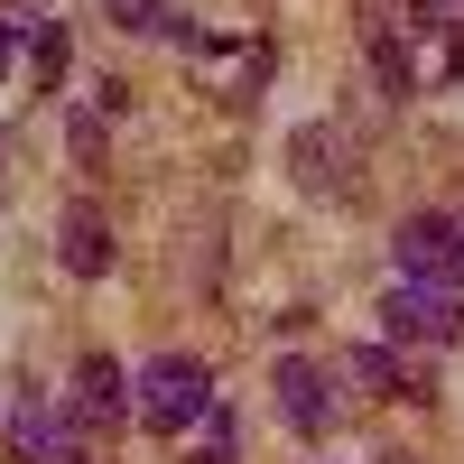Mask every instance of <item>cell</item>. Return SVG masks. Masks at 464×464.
<instances>
[{
    "instance_id": "obj_1",
    "label": "cell",
    "mask_w": 464,
    "mask_h": 464,
    "mask_svg": "<svg viewBox=\"0 0 464 464\" xmlns=\"http://www.w3.org/2000/svg\"><path fill=\"white\" fill-rule=\"evenodd\" d=\"M205 409H214V372L196 353H159L140 372V428L149 437H186V428H205Z\"/></svg>"
},
{
    "instance_id": "obj_2",
    "label": "cell",
    "mask_w": 464,
    "mask_h": 464,
    "mask_svg": "<svg viewBox=\"0 0 464 464\" xmlns=\"http://www.w3.org/2000/svg\"><path fill=\"white\" fill-rule=\"evenodd\" d=\"M10 464H93V428L65 400H19L10 409Z\"/></svg>"
},
{
    "instance_id": "obj_3",
    "label": "cell",
    "mask_w": 464,
    "mask_h": 464,
    "mask_svg": "<svg viewBox=\"0 0 464 464\" xmlns=\"http://www.w3.org/2000/svg\"><path fill=\"white\" fill-rule=\"evenodd\" d=\"M381 325H391V343H464V288H446V279H391Z\"/></svg>"
},
{
    "instance_id": "obj_4",
    "label": "cell",
    "mask_w": 464,
    "mask_h": 464,
    "mask_svg": "<svg viewBox=\"0 0 464 464\" xmlns=\"http://www.w3.org/2000/svg\"><path fill=\"white\" fill-rule=\"evenodd\" d=\"M391 260H400V279H446L464 288V214H409L391 232Z\"/></svg>"
},
{
    "instance_id": "obj_5",
    "label": "cell",
    "mask_w": 464,
    "mask_h": 464,
    "mask_svg": "<svg viewBox=\"0 0 464 464\" xmlns=\"http://www.w3.org/2000/svg\"><path fill=\"white\" fill-rule=\"evenodd\" d=\"M74 418H84V428H121V418H140V381L121 372V362H84V372H74V400H65Z\"/></svg>"
},
{
    "instance_id": "obj_6",
    "label": "cell",
    "mask_w": 464,
    "mask_h": 464,
    "mask_svg": "<svg viewBox=\"0 0 464 464\" xmlns=\"http://www.w3.org/2000/svg\"><path fill=\"white\" fill-rule=\"evenodd\" d=\"M269 391H279V418H288V428L297 437H325V418H334V391H325V372L316 362H279V372H269Z\"/></svg>"
},
{
    "instance_id": "obj_7",
    "label": "cell",
    "mask_w": 464,
    "mask_h": 464,
    "mask_svg": "<svg viewBox=\"0 0 464 464\" xmlns=\"http://www.w3.org/2000/svg\"><path fill=\"white\" fill-rule=\"evenodd\" d=\"M334 372L353 381V391H372V400H428V381H418L400 353H381V343H353V353H334Z\"/></svg>"
},
{
    "instance_id": "obj_8",
    "label": "cell",
    "mask_w": 464,
    "mask_h": 464,
    "mask_svg": "<svg viewBox=\"0 0 464 464\" xmlns=\"http://www.w3.org/2000/svg\"><path fill=\"white\" fill-rule=\"evenodd\" d=\"M65 269H74V279H102V269H111V223H102V205H74V214H65Z\"/></svg>"
},
{
    "instance_id": "obj_9",
    "label": "cell",
    "mask_w": 464,
    "mask_h": 464,
    "mask_svg": "<svg viewBox=\"0 0 464 464\" xmlns=\"http://www.w3.org/2000/svg\"><path fill=\"white\" fill-rule=\"evenodd\" d=\"M102 19L121 28V37H177V47H196V28H186L168 0H102Z\"/></svg>"
},
{
    "instance_id": "obj_10",
    "label": "cell",
    "mask_w": 464,
    "mask_h": 464,
    "mask_svg": "<svg viewBox=\"0 0 464 464\" xmlns=\"http://www.w3.org/2000/svg\"><path fill=\"white\" fill-rule=\"evenodd\" d=\"M372 65H381V84H391V93H400V102H409V93H418V56H409V47H400V37H391V28H381V37H372Z\"/></svg>"
},
{
    "instance_id": "obj_11",
    "label": "cell",
    "mask_w": 464,
    "mask_h": 464,
    "mask_svg": "<svg viewBox=\"0 0 464 464\" xmlns=\"http://www.w3.org/2000/svg\"><path fill=\"white\" fill-rule=\"evenodd\" d=\"M196 464H242V437H232V409H223V400L205 409V437H196Z\"/></svg>"
},
{
    "instance_id": "obj_12",
    "label": "cell",
    "mask_w": 464,
    "mask_h": 464,
    "mask_svg": "<svg viewBox=\"0 0 464 464\" xmlns=\"http://www.w3.org/2000/svg\"><path fill=\"white\" fill-rule=\"evenodd\" d=\"M74 159H84V168L102 159V102H93V111H74Z\"/></svg>"
},
{
    "instance_id": "obj_13",
    "label": "cell",
    "mask_w": 464,
    "mask_h": 464,
    "mask_svg": "<svg viewBox=\"0 0 464 464\" xmlns=\"http://www.w3.org/2000/svg\"><path fill=\"white\" fill-rule=\"evenodd\" d=\"M418 19L446 28V37H464V0H418Z\"/></svg>"
},
{
    "instance_id": "obj_14",
    "label": "cell",
    "mask_w": 464,
    "mask_h": 464,
    "mask_svg": "<svg viewBox=\"0 0 464 464\" xmlns=\"http://www.w3.org/2000/svg\"><path fill=\"white\" fill-rule=\"evenodd\" d=\"M19 65V19H0V74Z\"/></svg>"
}]
</instances>
